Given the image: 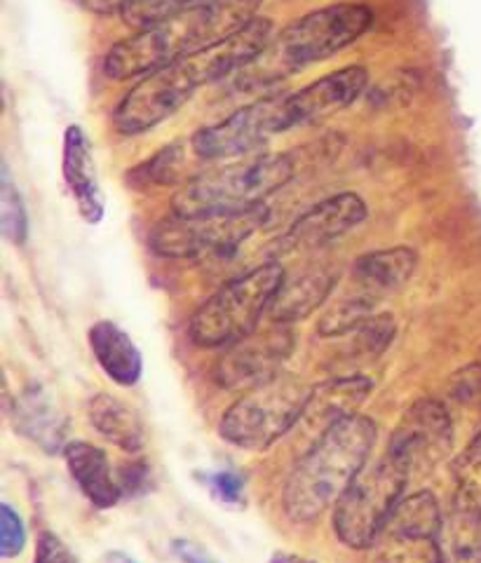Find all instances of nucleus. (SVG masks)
Here are the masks:
<instances>
[{
	"label": "nucleus",
	"mask_w": 481,
	"mask_h": 563,
	"mask_svg": "<svg viewBox=\"0 0 481 563\" xmlns=\"http://www.w3.org/2000/svg\"><path fill=\"white\" fill-rule=\"evenodd\" d=\"M273 38L269 16H254L244 29L221 43L176 59L141 78L116 106L113 125L124 136L144 134L170 120L205 85L238 74Z\"/></svg>",
	"instance_id": "f257e3e1"
},
{
	"label": "nucleus",
	"mask_w": 481,
	"mask_h": 563,
	"mask_svg": "<svg viewBox=\"0 0 481 563\" xmlns=\"http://www.w3.org/2000/svg\"><path fill=\"white\" fill-rule=\"evenodd\" d=\"M263 0H209L207 5L134 31L116 43L103 59V74L111 80L144 78L190 52L217 45L254 20Z\"/></svg>",
	"instance_id": "f03ea898"
},
{
	"label": "nucleus",
	"mask_w": 481,
	"mask_h": 563,
	"mask_svg": "<svg viewBox=\"0 0 481 563\" xmlns=\"http://www.w3.org/2000/svg\"><path fill=\"white\" fill-rule=\"evenodd\" d=\"M376 422L354 413L315 439L284 486V512L294 523H313L338 503L364 470L376 444Z\"/></svg>",
	"instance_id": "7ed1b4c3"
},
{
	"label": "nucleus",
	"mask_w": 481,
	"mask_h": 563,
	"mask_svg": "<svg viewBox=\"0 0 481 563\" xmlns=\"http://www.w3.org/2000/svg\"><path fill=\"white\" fill-rule=\"evenodd\" d=\"M371 24L373 12L362 3H336L303 14L300 20L273 35L271 43L238 70L236 85L244 92L273 87L358 43Z\"/></svg>",
	"instance_id": "20e7f679"
},
{
	"label": "nucleus",
	"mask_w": 481,
	"mask_h": 563,
	"mask_svg": "<svg viewBox=\"0 0 481 563\" xmlns=\"http://www.w3.org/2000/svg\"><path fill=\"white\" fill-rule=\"evenodd\" d=\"M298 172L294 153H265L203 172L176 192L174 214L207 217L238 214L263 207L273 192L287 186Z\"/></svg>",
	"instance_id": "39448f33"
},
{
	"label": "nucleus",
	"mask_w": 481,
	"mask_h": 563,
	"mask_svg": "<svg viewBox=\"0 0 481 563\" xmlns=\"http://www.w3.org/2000/svg\"><path fill=\"white\" fill-rule=\"evenodd\" d=\"M284 279L277 261L230 279L190 317V341L200 347H223L247 339L259 327L261 314L271 310Z\"/></svg>",
	"instance_id": "423d86ee"
},
{
	"label": "nucleus",
	"mask_w": 481,
	"mask_h": 563,
	"mask_svg": "<svg viewBox=\"0 0 481 563\" xmlns=\"http://www.w3.org/2000/svg\"><path fill=\"white\" fill-rule=\"evenodd\" d=\"M313 387L294 374H277L249 390L221 416L219 432L228 444L247 451L271 449L308 407Z\"/></svg>",
	"instance_id": "0eeeda50"
},
{
	"label": "nucleus",
	"mask_w": 481,
	"mask_h": 563,
	"mask_svg": "<svg viewBox=\"0 0 481 563\" xmlns=\"http://www.w3.org/2000/svg\"><path fill=\"white\" fill-rule=\"evenodd\" d=\"M406 470L385 453L379 463L364 465L334 505V531L352 550H367L379 540L390 515L395 512L406 482Z\"/></svg>",
	"instance_id": "6e6552de"
},
{
	"label": "nucleus",
	"mask_w": 481,
	"mask_h": 563,
	"mask_svg": "<svg viewBox=\"0 0 481 563\" xmlns=\"http://www.w3.org/2000/svg\"><path fill=\"white\" fill-rule=\"evenodd\" d=\"M292 128H298L292 92L269 95L195 132L190 136V148L205 163L230 161V157L254 153L273 136L289 132Z\"/></svg>",
	"instance_id": "1a4fd4ad"
},
{
	"label": "nucleus",
	"mask_w": 481,
	"mask_h": 563,
	"mask_svg": "<svg viewBox=\"0 0 481 563\" xmlns=\"http://www.w3.org/2000/svg\"><path fill=\"white\" fill-rule=\"evenodd\" d=\"M269 221V209L256 207L238 214L182 217L172 214L151 235V250L165 258H203L226 254L252 238Z\"/></svg>",
	"instance_id": "9d476101"
},
{
	"label": "nucleus",
	"mask_w": 481,
	"mask_h": 563,
	"mask_svg": "<svg viewBox=\"0 0 481 563\" xmlns=\"http://www.w3.org/2000/svg\"><path fill=\"white\" fill-rule=\"evenodd\" d=\"M456 420L439 399H418L402 416L387 444V455L400 463L408 477L430 472L453 449Z\"/></svg>",
	"instance_id": "9b49d317"
},
{
	"label": "nucleus",
	"mask_w": 481,
	"mask_h": 563,
	"mask_svg": "<svg viewBox=\"0 0 481 563\" xmlns=\"http://www.w3.org/2000/svg\"><path fill=\"white\" fill-rule=\"evenodd\" d=\"M367 217L369 207L358 192H338V196L325 198L308 211H303L289 225V231L277 240L275 254L284 256L317 250V246H325L350 233L352 228L362 225Z\"/></svg>",
	"instance_id": "f8f14e48"
},
{
	"label": "nucleus",
	"mask_w": 481,
	"mask_h": 563,
	"mask_svg": "<svg viewBox=\"0 0 481 563\" xmlns=\"http://www.w3.org/2000/svg\"><path fill=\"white\" fill-rule=\"evenodd\" d=\"M294 350V336L289 329H271L256 336L249 333L247 339L230 345L217 366V378L221 385L236 390V387H256L269 378L277 376L282 364L287 362Z\"/></svg>",
	"instance_id": "ddd939ff"
},
{
	"label": "nucleus",
	"mask_w": 481,
	"mask_h": 563,
	"mask_svg": "<svg viewBox=\"0 0 481 563\" xmlns=\"http://www.w3.org/2000/svg\"><path fill=\"white\" fill-rule=\"evenodd\" d=\"M444 517L437 498L430 490H418L397 503L390 515L379 540L392 563L400 559H412V552L420 556L423 550L433 552L441 533Z\"/></svg>",
	"instance_id": "4468645a"
},
{
	"label": "nucleus",
	"mask_w": 481,
	"mask_h": 563,
	"mask_svg": "<svg viewBox=\"0 0 481 563\" xmlns=\"http://www.w3.org/2000/svg\"><path fill=\"white\" fill-rule=\"evenodd\" d=\"M369 85V70L364 66H346L334 74L319 78L300 90L292 92L298 125L331 118L346 111L348 106L358 101Z\"/></svg>",
	"instance_id": "2eb2a0df"
},
{
	"label": "nucleus",
	"mask_w": 481,
	"mask_h": 563,
	"mask_svg": "<svg viewBox=\"0 0 481 563\" xmlns=\"http://www.w3.org/2000/svg\"><path fill=\"white\" fill-rule=\"evenodd\" d=\"M62 167L64 181L78 205L80 217L90 225L101 223L106 202L99 186L92 144L80 125H68L64 132Z\"/></svg>",
	"instance_id": "dca6fc26"
},
{
	"label": "nucleus",
	"mask_w": 481,
	"mask_h": 563,
	"mask_svg": "<svg viewBox=\"0 0 481 563\" xmlns=\"http://www.w3.org/2000/svg\"><path fill=\"white\" fill-rule=\"evenodd\" d=\"M64 461L83 496L97 509H111L118 505L122 488L113 477L109 455L103 449L90 442H70L64 446Z\"/></svg>",
	"instance_id": "f3484780"
},
{
	"label": "nucleus",
	"mask_w": 481,
	"mask_h": 563,
	"mask_svg": "<svg viewBox=\"0 0 481 563\" xmlns=\"http://www.w3.org/2000/svg\"><path fill=\"white\" fill-rule=\"evenodd\" d=\"M373 383L364 376H341L325 380L313 387L308 407L303 411V422L308 428H319L327 432L338 420L350 418L360 411L367 401Z\"/></svg>",
	"instance_id": "a211bd4d"
},
{
	"label": "nucleus",
	"mask_w": 481,
	"mask_h": 563,
	"mask_svg": "<svg viewBox=\"0 0 481 563\" xmlns=\"http://www.w3.org/2000/svg\"><path fill=\"white\" fill-rule=\"evenodd\" d=\"M418 254L412 246H390L360 256L352 266V279L362 294L381 298L383 294L395 291L406 285L414 275Z\"/></svg>",
	"instance_id": "6ab92c4d"
},
{
	"label": "nucleus",
	"mask_w": 481,
	"mask_h": 563,
	"mask_svg": "<svg viewBox=\"0 0 481 563\" xmlns=\"http://www.w3.org/2000/svg\"><path fill=\"white\" fill-rule=\"evenodd\" d=\"M90 347L92 355L103 368V374L122 387H132L144 374V360L128 336L116 322L101 320L90 329Z\"/></svg>",
	"instance_id": "aec40b11"
},
{
	"label": "nucleus",
	"mask_w": 481,
	"mask_h": 563,
	"mask_svg": "<svg viewBox=\"0 0 481 563\" xmlns=\"http://www.w3.org/2000/svg\"><path fill=\"white\" fill-rule=\"evenodd\" d=\"M14 426L45 453H57L64 449L66 418L39 387H31V390L17 397Z\"/></svg>",
	"instance_id": "412c9836"
},
{
	"label": "nucleus",
	"mask_w": 481,
	"mask_h": 563,
	"mask_svg": "<svg viewBox=\"0 0 481 563\" xmlns=\"http://www.w3.org/2000/svg\"><path fill=\"white\" fill-rule=\"evenodd\" d=\"M336 285V273L327 268L306 271L294 279H284L277 296L273 298L271 317L277 324H292L306 320L323 306Z\"/></svg>",
	"instance_id": "4be33fe9"
},
{
	"label": "nucleus",
	"mask_w": 481,
	"mask_h": 563,
	"mask_svg": "<svg viewBox=\"0 0 481 563\" xmlns=\"http://www.w3.org/2000/svg\"><path fill=\"white\" fill-rule=\"evenodd\" d=\"M87 418H90V426L113 446L128 453L144 449L146 434L144 426H141V418L118 397L106 393L95 395L90 404H87Z\"/></svg>",
	"instance_id": "5701e85b"
},
{
	"label": "nucleus",
	"mask_w": 481,
	"mask_h": 563,
	"mask_svg": "<svg viewBox=\"0 0 481 563\" xmlns=\"http://www.w3.org/2000/svg\"><path fill=\"white\" fill-rule=\"evenodd\" d=\"M433 563H481V515L453 505L444 519Z\"/></svg>",
	"instance_id": "b1692460"
},
{
	"label": "nucleus",
	"mask_w": 481,
	"mask_h": 563,
	"mask_svg": "<svg viewBox=\"0 0 481 563\" xmlns=\"http://www.w3.org/2000/svg\"><path fill=\"white\" fill-rule=\"evenodd\" d=\"M453 479V505L481 515V430L472 437V442L466 446V451L456 457Z\"/></svg>",
	"instance_id": "393cba45"
},
{
	"label": "nucleus",
	"mask_w": 481,
	"mask_h": 563,
	"mask_svg": "<svg viewBox=\"0 0 481 563\" xmlns=\"http://www.w3.org/2000/svg\"><path fill=\"white\" fill-rule=\"evenodd\" d=\"M207 3L209 0H128L120 10V20L130 29L141 31Z\"/></svg>",
	"instance_id": "a878e982"
},
{
	"label": "nucleus",
	"mask_w": 481,
	"mask_h": 563,
	"mask_svg": "<svg viewBox=\"0 0 481 563\" xmlns=\"http://www.w3.org/2000/svg\"><path fill=\"white\" fill-rule=\"evenodd\" d=\"M376 303L379 298L367 296L362 291L358 296L343 298L341 303L334 306L323 320H319V333H323V336H343V333L360 329L373 317Z\"/></svg>",
	"instance_id": "bb28decb"
},
{
	"label": "nucleus",
	"mask_w": 481,
	"mask_h": 563,
	"mask_svg": "<svg viewBox=\"0 0 481 563\" xmlns=\"http://www.w3.org/2000/svg\"><path fill=\"white\" fill-rule=\"evenodd\" d=\"M0 231L8 242L20 246L29 235V217L22 192L12 184L8 167H3V181H0Z\"/></svg>",
	"instance_id": "cd10ccee"
},
{
	"label": "nucleus",
	"mask_w": 481,
	"mask_h": 563,
	"mask_svg": "<svg viewBox=\"0 0 481 563\" xmlns=\"http://www.w3.org/2000/svg\"><path fill=\"white\" fill-rule=\"evenodd\" d=\"M449 399L451 416L460 413L470 418V422H481V366L472 364L460 368L449 380Z\"/></svg>",
	"instance_id": "c85d7f7f"
},
{
	"label": "nucleus",
	"mask_w": 481,
	"mask_h": 563,
	"mask_svg": "<svg viewBox=\"0 0 481 563\" xmlns=\"http://www.w3.org/2000/svg\"><path fill=\"white\" fill-rule=\"evenodd\" d=\"M395 331L397 327L390 314H373L360 329H354V333H358V350L364 357H379L390 341L395 339Z\"/></svg>",
	"instance_id": "c756f323"
},
{
	"label": "nucleus",
	"mask_w": 481,
	"mask_h": 563,
	"mask_svg": "<svg viewBox=\"0 0 481 563\" xmlns=\"http://www.w3.org/2000/svg\"><path fill=\"white\" fill-rule=\"evenodd\" d=\"M198 479L209 488V493L223 505L240 507L244 505V477L233 470L219 472H200Z\"/></svg>",
	"instance_id": "7c9ffc66"
},
{
	"label": "nucleus",
	"mask_w": 481,
	"mask_h": 563,
	"mask_svg": "<svg viewBox=\"0 0 481 563\" xmlns=\"http://www.w3.org/2000/svg\"><path fill=\"white\" fill-rule=\"evenodd\" d=\"M26 528L10 505H0V556L12 559L24 550Z\"/></svg>",
	"instance_id": "2f4dec72"
},
{
	"label": "nucleus",
	"mask_w": 481,
	"mask_h": 563,
	"mask_svg": "<svg viewBox=\"0 0 481 563\" xmlns=\"http://www.w3.org/2000/svg\"><path fill=\"white\" fill-rule=\"evenodd\" d=\"M33 563H78V559L66 548V542L62 538L45 531L41 533L39 544H35Z\"/></svg>",
	"instance_id": "473e14b6"
},
{
	"label": "nucleus",
	"mask_w": 481,
	"mask_h": 563,
	"mask_svg": "<svg viewBox=\"0 0 481 563\" xmlns=\"http://www.w3.org/2000/svg\"><path fill=\"white\" fill-rule=\"evenodd\" d=\"M118 484L122 488V496H139V493H146L151 484V467L144 461L124 465Z\"/></svg>",
	"instance_id": "72a5a7b5"
},
{
	"label": "nucleus",
	"mask_w": 481,
	"mask_h": 563,
	"mask_svg": "<svg viewBox=\"0 0 481 563\" xmlns=\"http://www.w3.org/2000/svg\"><path fill=\"white\" fill-rule=\"evenodd\" d=\"M174 554L179 556L184 563H219L214 556H209L203 548L190 542V540H176L174 542Z\"/></svg>",
	"instance_id": "f704fd0d"
},
{
	"label": "nucleus",
	"mask_w": 481,
	"mask_h": 563,
	"mask_svg": "<svg viewBox=\"0 0 481 563\" xmlns=\"http://www.w3.org/2000/svg\"><path fill=\"white\" fill-rule=\"evenodd\" d=\"M124 3L128 0H78V5L95 14H120Z\"/></svg>",
	"instance_id": "c9c22d12"
},
{
	"label": "nucleus",
	"mask_w": 481,
	"mask_h": 563,
	"mask_svg": "<svg viewBox=\"0 0 481 563\" xmlns=\"http://www.w3.org/2000/svg\"><path fill=\"white\" fill-rule=\"evenodd\" d=\"M271 563H315V561L300 556V554H292V552H277V554H273Z\"/></svg>",
	"instance_id": "e433bc0d"
},
{
	"label": "nucleus",
	"mask_w": 481,
	"mask_h": 563,
	"mask_svg": "<svg viewBox=\"0 0 481 563\" xmlns=\"http://www.w3.org/2000/svg\"><path fill=\"white\" fill-rule=\"evenodd\" d=\"M99 563H139V561L124 552H109L99 559Z\"/></svg>",
	"instance_id": "4c0bfd02"
}]
</instances>
